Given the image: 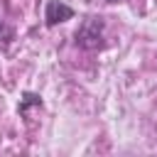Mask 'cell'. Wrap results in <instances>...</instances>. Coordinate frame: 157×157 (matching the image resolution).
Returning a JSON list of instances; mask_svg holds the SVG:
<instances>
[{
  "mask_svg": "<svg viewBox=\"0 0 157 157\" xmlns=\"http://www.w3.org/2000/svg\"><path fill=\"white\" fill-rule=\"evenodd\" d=\"M71 17H74V10L66 2H61V0H49L47 7H44V22H47V27H54V25L66 22Z\"/></svg>",
  "mask_w": 157,
  "mask_h": 157,
  "instance_id": "7a4b0ae2",
  "label": "cell"
},
{
  "mask_svg": "<svg viewBox=\"0 0 157 157\" xmlns=\"http://www.w3.org/2000/svg\"><path fill=\"white\" fill-rule=\"evenodd\" d=\"M0 32H2V20H0Z\"/></svg>",
  "mask_w": 157,
  "mask_h": 157,
  "instance_id": "277c9868",
  "label": "cell"
},
{
  "mask_svg": "<svg viewBox=\"0 0 157 157\" xmlns=\"http://www.w3.org/2000/svg\"><path fill=\"white\" fill-rule=\"evenodd\" d=\"M108 2H120V0H108Z\"/></svg>",
  "mask_w": 157,
  "mask_h": 157,
  "instance_id": "5b68a950",
  "label": "cell"
},
{
  "mask_svg": "<svg viewBox=\"0 0 157 157\" xmlns=\"http://www.w3.org/2000/svg\"><path fill=\"white\" fill-rule=\"evenodd\" d=\"M29 105H42V98H39V96H34V93H25V98H22V103H20V108H17V110L25 115Z\"/></svg>",
  "mask_w": 157,
  "mask_h": 157,
  "instance_id": "3957f363",
  "label": "cell"
},
{
  "mask_svg": "<svg viewBox=\"0 0 157 157\" xmlns=\"http://www.w3.org/2000/svg\"><path fill=\"white\" fill-rule=\"evenodd\" d=\"M76 44L81 49H101L103 47V20L88 17L76 29Z\"/></svg>",
  "mask_w": 157,
  "mask_h": 157,
  "instance_id": "6da1fadb",
  "label": "cell"
}]
</instances>
